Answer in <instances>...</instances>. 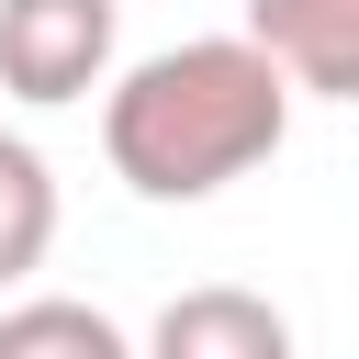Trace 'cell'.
I'll use <instances>...</instances> for the list:
<instances>
[{"label":"cell","mask_w":359,"mask_h":359,"mask_svg":"<svg viewBox=\"0 0 359 359\" xmlns=\"http://www.w3.org/2000/svg\"><path fill=\"white\" fill-rule=\"evenodd\" d=\"M292 135V79L258 34H191L157 45L112 79L101 101V157L135 202H213Z\"/></svg>","instance_id":"6da1fadb"},{"label":"cell","mask_w":359,"mask_h":359,"mask_svg":"<svg viewBox=\"0 0 359 359\" xmlns=\"http://www.w3.org/2000/svg\"><path fill=\"white\" fill-rule=\"evenodd\" d=\"M112 67V0H0V90L56 112L90 101Z\"/></svg>","instance_id":"7a4b0ae2"},{"label":"cell","mask_w":359,"mask_h":359,"mask_svg":"<svg viewBox=\"0 0 359 359\" xmlns=\"http://www.w3.org/2000/svg\"><path fill=\"white\" fill-rule=\"evenodd\" d=\"M146 359H292V314L269 292L202 280V292H168V314L146 325Z\"/></svg>","instance_id":"3957f363"},{"label":"cell","mask_w":359,"mask_h":359,"mask_svg":"<svg viewBox=\"0 0 359 359\" xmlns=\"http://www.w3.org/2000/svg\"><path fill=\"white\" fill-rule=\"evenodd\" d=\"M247 34L280 56L292 90L359 101V0H247Z\"/></svg>","instance_id":"277c9868"},{"label":"cell","mask_w":359,"mask_h":359,"mask_svg":"<svg viewBox=\"0 0 359 359\" xmlns=\"http://www.w3.org/2000/svg\"><path fill=\"white\" fill-rule=\"evenodd\" d=\"M0 359H146L101 303H67V292H34L0 314Z\"/></svg>","instance_id":"5b68a950"},{"label":"cell","mask_w":359,"mask_h":359,"mask_svg":"<svg viewBox=\"0 0 359 359\" xmlns=\"http://www.w3.org/2000/svg\"><path fill=\"white\" fill-rule=\"evenodd\" d=\"M45 247H56V168H45L22 135H0V292L34 280Z\"/></svg>","instance_id":"8992f818"}]
</instances>
